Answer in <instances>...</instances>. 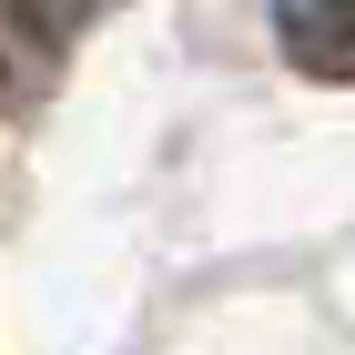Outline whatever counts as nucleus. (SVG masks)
Masks as SVG:
<instances>
[{
  "label": "nucleus",
  "instance_id": "nucleus-1",
  "mask_svg": "<svg viewBox=\"0 0 355 355\" xmlns=\"http://www.w3.org/2000/svg\"><path fill=\"white\" fill-rule=\"evenodd\" d=\"M274 41L304 82H355V0H274Z\"/></svg>",
  "mask_w": 355,
  "mask_h": 355
},
{
  "label": "nucleus",
  "instance_id": "nucleus-2",
  "mask_svg": "<svg viewBox=\"0 0 355 355\" xmlns=\"http://www.w3.org/2000/svg\"><path fill=\"white\" fill-rule=\"evenodd\" d=\"M112 0H0V21L21 31V41H41V51H61V41H82L92 21H102Z\"/></svg>",
  "mask_w": 355,
  "mask_h": 355
}]
</instances>
